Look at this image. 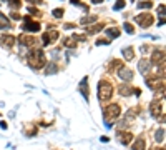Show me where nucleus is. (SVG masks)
Masks as SVG:
<instances>
[{"mask_svg": "<svg viewBox=\"0 0 166 150\" xmlns=\"http://www.w3.org/2000/svg\"><path fill=\"white\" fill-rule=\"evenodd\" d=\"M28 65L32 69L38 70V69H43L47 65V60H45V53L43 50L40 49H32L28 50Z\"/></svg>", "mask_w": 166, "mask_h": 150, "instance_id": "f257e3e1", "label": "nucleus"}, {"mask_svg": "<svg viewBox=\"0 0 166 150\" xmlns=\"http://www.w3.org/2000/svg\"><path fill=\"white\" fill-rule=\"evenodd\" d=\"M111 95H113V87H111V83L106 82V80H101V82L98 83V99L101 100V102H105V100L111 99Z\"/></svg>", "mask_w": 166, "mask_h": 150, "instance_id": "f03ea898", "label": "nucleus"}, {"mask_svg": "<svg viewBox=\"0 0 166 150\" xmlns=\"http://www.w3.org/2000/svg\"><path fill=\"white\" fill-rule=\"evenodd\" d=\"M120 113H121V109H120V105L118 103H110L106 109H105V119H111V120H115L120 117Z\"/></svg>", "mask_w": 166, "mask_h": 150, "instance_id": "7ed1b4c3", "label": "nucleus"}, {"mask_svg": "<svg viewBox=\"0 0 166 150\" xmlns=\"http://www.w3.org/2000/svg\"><path fill=\"white\" fill-rule=\"evenodd\" d=\"M133 20L136 22L140 27H143V29H148V27L153 23V17H151L149 13H140V15H136Z\"/></svg>", "mask_w": 166, "mask_h": 150, "instance_id": "20e7f679", "label": "nucleus"}, {"mask_svg": "<svg viewBox=\"0 0 166 150\" xmlns=\"http://www.w3.org/2000/svg\"><path fill=\"white\" fill-rule=\"evenodd\" d=\"M25 23H23V30H27V32H40V22H35V20H32L30 17H25Z\"/></svg>", "mask_w": 166, "mask_h": 150, "instance_id": "39448f33", "label": "nucleus"}, {"mask_svg": "<svg viewBox=\"0 0 166 150\" xmlns=\"http://www.w3.org/2000/svg\"><path fill=\"white\" fill-rule=\"evenodd\" d=\"M118 77L121 80H125V82H130V80H133V72L130 69H125V67H120L118 69Z\"/></svg>", "mask_w": 166, "mask_h": 150, "instance_id": "423d86ee", "label": "nucleus"}, {"mask_svg": "<svg viewBox=\"0 0 166 150\" xmlns=\"http://www.w3.org/2000/svg\"><path fill=\"white\" fill-rule=\"evenodd\" d=\"M57 39H58V32H57V30H53V32H47L45 35H42V42H43V45H50L52 42H55Z\"/></svg>", "mask_w": 166, "mask_h": 150, "instance_id": "0eeeda50", "label": "nucleus"}, {"mask_svg": "<svg viewBox=\"0 0 166 150\" xmlns=\"http://www.w3.org/2000/svg\"><path fill=\"white\" fill-rule=\"evenodd\" d=\"M78 90L81 92V95L85 97V100L90 99V92H88V77H83V79H81V82H80V85H78Z\"/></svg>", "mask_w": 166, "mask_h": 150, "instance_id": "6e6552de", "label": "nucleus"}, {"mask_svg": "<svg viewBox=\"0 0 166 150\" xmlns=\"http://www.w3.org/2000/svg\"><path fill=\"white\" fill-rule=\"evenodd\" d=\"M116 139L123 143V145H128L131 140H133V135L130 133V132H118L116 133Z\"/></svg>", "mask_w": 166, "mask_h": 150, "instance_id": "1a4fd4ad", "label": "nucleus"}, {"mask_svg": "<svg viewBox=\"0 0 166 150\" xmlns=\"http://www.w3.org/2000/svg\"><path fill=\"white\" fill-rule=\"evenodd\" d=\"M151 62L153 63H156V65H163V62H165V52L163 50H155L153 52V57H151Z\"/></svg>", "mask_w": 166, "mask_h": 150, "instance_id": "9d476101", "label": "nucleus"}, {"mask_svg": "<svg viewBox=\"0 0 166 150\" xmlns=\"http://www.w3.org/2000/svg\"><path fill=\"white\" fill-rule=\"evenodd\" d=\"M149 69H151V62H149V60L143 59V60L138 62V70H140L143 75H146L148 72H149Z\"/></svg>", "mask_w": 166, "mask_h": 150, "instance_id": "9b49d317", "label": "nucleus"}, {"mask_svg": "<svg viewBox=\"0 0 166 150\" xmlns=\"http://www.w3.org/2000/svg\"><path fill=\"white\" fill-rule=\"evenodd\" d=\"M0 43H2L5 49H10V47H13L15 39H13V35H2V37H0Z\"/></svg>", "mask_w": 166, "mask_h": 150, "instance_id": "f8f14e48", "label": "nucleus"}, {"mask_svg": "<svg viewBox=\"0 0 166 150\" xmlns=\"http://www.w3.org/2000/svg\"><path fill=\"white\" fill-rule=\"evenodd\" d=\"M161 109H163V107H161V103L156 102V100H155V102H151V105H149V112H151V115H153V117H158V115L161 113Z\"/></svg>", "mask_w": 166, "mask_h": 150, "instance_id": "ddd939ff", "label": "nucleus"}, {"mask_svg": "<svg viewBox=\"0 0 166 150\" xmlns=\"http://www.w3.org/2000/svg\"><path fill=\"white\" fill-rule=\"evenodd\" d=\"M118 92H120V95H121V97H130V95L133 93V87L125 83V85H120Z\"/></svg>", "mask_w": 166, "mask_h": 150, "instance_id": "4468645a", "label": "nucleus"}, {"mask_svg": "<svg viewBox=\"0 0 166 150\" xmlns=\"http://www.w3.org/2000/svg\"><path fill=\"white\" fill-rule=\"evenodd\" d=\"M35 42H37V40L33 39V37H28V35H22V37H20V43H22L23 47H32V45H35Z\"/></svg>", "mask_w": 166, "mask_h": 150, "instance_id": "2eb2a0df", "label": "nucleus"}, {"mask_svg": "<svg viewBox=\"0 0 166 150\" xmlns=\"http://www.w3.org/2000/svg\"><path fill=\"white\" fill-rule=\"evenodd\" d=\"M58 72V65L53 63V62H47V70H45V75H52V73H57Z\"/></svg>", "mask_w": 166, "mask_h": 150, "instance_id": "dca6fc26", "label": "nucleus"}, {"mask_svg": "<svg viewBox=\"0 0 166 150\" xmlns=\"http://www.w3.org/2000/svg\"><path fill=\"white\" fill-rule=\"evenodd\" d=\"M133 150H145L146 149V142L143 139H138L136 142H133V147H131Z\"/></svg>", "mask_w": 166, "mask_h": 150, "instance_id": "f3484780", "label": "nucleus"}, {"mask_svg": "<svg viewBox=\"0 0 166 150\" xmlns=\"http://www.w3.org/2000/svg\"><path fill=\"white\" fill-rule=\"evenodd\" d=\"M123 57L126 60H133V57H135V50L131 49V47H125L123 49Z\"/></svg>", "mask_w": 166, "mask_h": 150, "instance_id": "a211bd4d", "label": "nucleus"}, {"mask_svg": "<svg viewBox=\"0 0 166 150\" xmlns=\"http://www.w3.org/2000/svg\"><path fill=\"white\" fill-rule=\"evenodd\" d=\"M10 27H12V23L9 22V19L0 13V29H10Z\"/></svg>", "mask_w": 166, "mask_h": 150, "instance_id": "6ab92c4d", "label": "nucleus"}, {"mask_svg": "<svg viewBox=\"0 0 166 150\" xmlns=\"http://www.w3.org/2000/svg\"><path fill=\"white\" fill-rule=\"evenodd\" d=\"M105 33H106L108 37H111V39H116V37H120V29H106L105 30Z\"/></svg>", "mask_w": 166, "mask_h": 150, "instance_id": "aec40b11", "label": "nucleus"}, {"mask_svg": "<svg viewBox=\"0 0 166 150\" xmlns=\"http://www.w3.org/2000/svg\"><path fill=\"white\" fill-rule=\"evenodd\" d=\"M151 5H153V3H151L149 0H146V2L138 3V9H140V10H149V9H151Z\"/></svg>", "mask_w": 166, "mask_h": 150, "instance_id": "412c9836", "label": "nucleus"}, {"mask_svg": "<svg viewBox=\"0 0 166 150\" xmlns=\"http://www.w3.org/2000/svg\"><path fill=\"white\" fill-rule=\"evenodd\" d=\"M123 29H125V32H126V33H130V35H133V33H135V27H133L131 23H128V22H125V23H123Z\"/></svg>", "mask_w": 166, "mask_h": 150, "instance_id": "4be33fe9", "label": "nucleus"}, {"mask_svg": "<svg viewBox=\"0 0 166 150\" xmlns=\"http://www.w3.org/2000/svg\"><path fill=\"white\" fill-rule=\"evenodd\" d=\"M125 5H126V2H125V0H118L116 3H115V7H113V10L120 12V10H123V9H125Z\"/></svg>", "mask_w": 166, "mask_h": 150, "instance_id": "5701e85b", "label": "nucleus"}, {"mask_svg": "<svg viewBox=\"0 0 166 150\" xmlns=\"http://www.w3.org/2000/svg\"><path fill=\"white\" fill-rule=\"evenodd\" d=\"M155 137H156V142H163L165 140V129H159Z\"/></svg>", "mask_w": 166, "mask_h": 150, "instance_id": "b1692460", "label": "nucleus"}, {"mask_svg": "<svg viewBox=\"0 0 166 150\" xmlns=\"http://www.w3.org/2000/svg\"><path fill=\"white\" fill-rule=\"evenodd\" d=\"M97 20V17L95 15H91V17H85V19L80 20V23H83V25H87V23H91V22H95Z\"/></svg>", "mask_w": 166, "mask_h": 150, "instance_id": "393cba45", "label": "nucleus"}, {"mask_svg": "<svg viewBox=\"0 0 166 150\" xmlns=\"http://www.w3.org/2000/svg\"><path fill=\"white\" fill-rule=\"evenodd\" d=\"M101 29H103V23H97L95 27H91V29L88 30V33H97V32H100Z\"/></svg>", "mask_w": 166, "mask_h": 150, "instance_id": "a878e982", "label": "nucleus"}, {"mask_svg": "<svg viewBox=\"0 0 166 150\" xmlns=\"http://www.w3.org/2000/svg\"><path fill=\"white\" fill-rule=\"evenodd\" d=\"M53 17L55 19H62L63 17V9H55L53 10Z\"/></svg>", "mask_w": 166, "mask_h": 150, "instance_id": "bb28decb", "label": "nucleus"}, {"mask_svg": "<svg viewBox=\"0 0 166 150\" xmlns=\"http://www.w3.org/2000/svg\"><path fill=\"white\" fill-rule=\"evenodd\" d=\"M9 3L13 9H20V0H9Z\"/></svg>", "mask_w": 166, "mask_h": 150, "instance_id": "cd10ccee", "label": "nucleus"}, {"mask_svg": "<svg viewBox=\"0 0 166 150\" xmlns=\"http://www.w3.org/2000/svg\"><path fill=\"white\" fill-rule=\"evenodd\" d=\"M110 43V40L108 39H100V40H97V45H108Z\"/></svg>", "mask_w": 166, "mask_h": 150, "instance_id": "c85d7f7f", "label": "nucleus"}, {"mask_svg": "<svg viewBox=\"0 0 166 150\" xmlns=\"http://www.w3.org/2000/svg\"><path fill=\"white\" fill-rule=\"evenodd\" d=\"M10 17H12V19H15V20H20V19H22L17 12H12V15H10Z\"/></svg>", "mask_w": 166, "mask_h": 150, "instance_id": "c756f323", "label": "nucleus"}, {"mask_svg": "<svg viewBox=\"0 0 166 150\" xmlns=\"http://www.w3.org/2000/svg\"><path fill=\"white\" fill-rule=\"evenodd\" d=\"M28 12L32 13V15H35V13H38L37 10H35V7H28Z\"/></svg>", "mask_w": 166, "mask_h": 150, "instance_id": "7c9ffc66", "label": "nucleus"}, {"mask_svg": "<svg viewBox=\"0 0 166 150\" xmlns=\"http://www.w3.org/2000/svg\"><path fill=\"white\" fill-rule=\"evenodd\" d=\"M0 127L2 130H7V122H0Z\"/></svg>", "mask_w": 166, "mask_h": 150, "instance_id": "2f4dec72", "label": "nucleus"}, {"mask_svg": "<svg viewBox=\"0 0 166 150\" xmlns=\"http://www.w3.org/2000/svg\"><path fill=\"white\" fill-rule=\"evenodd\" d=\"M100 140H101L103 143H106V142H110V139H108V137H101V139H100Z\"/></svg>", "mask_w": 166, "mask_h": 150, "instance_id": "473e14b6", "label": "nucleus"}, {"mask_svg": "<svg viewBox=\"0 0 166 150\" xmlns=\"http://www.w3.org/2000/svg\"><path fill=\"white\" fill-rule=\"evenodd\" d=\"M27 2H30V3H42V0H27Z\"/></svg>", "mask_w": 166, "mask_h": 150, "instance_id": "72a5a7b5", "label": "nucleus"}, {"mask_svg": "<svg viewBox=\"0 0 166 150\" xmlns=\"http://www.w3.org/2000/svg\"><path fill=\"white\" fill-rule=\"evenodd\" d=\"M73 27H75V25H73V23H67V25H65V29H73Z\"/></svg>", "mask_w": 166, "mask_h": 150, "instance_id": "f704fd0d", "label": "nucleus"}, {"mask_svg": "<svg viewBox=\"0 0 166 150\" xmlns=\"http://www.w3.org/2000/svg\"><path fill=\"white\" fill-rule=\"evenodd\" d=\"M103 0H91V3H101Z\"/></svg>", "mask_w": 166, "mask_h": 150, "instance_id": "c9c22d12", "label": "nucleus"}, {"mask_svg": "<svg viewBox=\"0 0 166 150\" xmlns=\"http://www.w3.org/2000/svg\"><path fill=\"white\" fill-rule=\"evenodd\" d=\"M3 2H9V0H3Z\"/></svg>", "mask_w": 166, "mask_h": 150, "instance_id": "e433bc0d", "label": "nucleus"}, {"mask_svg": "<svg viewBox=\"0 0 166 150\" xmlns=\"http://www.w3.org/2000/svg\"><path fill=\"white\" fill-rule=\"evenodd\" d=\"M161 150H165V149H161Z\"/></svg>", "mask_w": 166, "mask_h": 150, "instance_id": "4c0bfd02", "label": "nucleus"}]
</instances>
